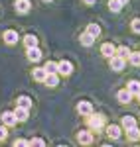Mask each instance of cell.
<instances>
[{
    "label": "cell",
    "mask_w": 140,
    "mask_h": 147,
    "mask_svg": "<svg viewBox=\"0 0 140 147\" xmlns=\"http://www.w3.org/2000/svg\"><path fill=\"white\" fill-rule=\"evenodd\" d=\"M120 125H122L124 129H130V127H134V125H136V120H134L132 116H124V118H122V122H120Z\"/></svg>",
    "instance_id": "obj_17"
},
{
    "label": "cell",
    "mask_w": 140,
    "mask_h": 147,
    "mask_svg": "<svg viewBox=\"0 0 140 147\" xmlns=\"http://www.w3.org/2000/svg\"><path fill=\"white\" fill-rule=\"evenodd\" d=\"M28 145H46V141H44V139H40V137H34V139H30V141H28Z\"/></svg>",
    "instance_id": "obj_28"
},
{
    "label": "cell",
    "mask_w": 140,
    "mask_h": 147,
    "mask_svg": "<svg viewBox=\"0 0 140 147\" xmlns=\"http://www.w3.org/2000/svg\"><path fill=\"white\" fill-rule=\"evenodd\" d=\"M120 2H122V4H128V2H130V0H120Z\"/></svg>",
    "instance_id": "obj_32"
},
{
    "label": "cell",
    "mask_w": 140,
    "mask_h": 147,
    "mask_svg": "<svg viewBox=\"0 0 140 147\" xmlns=\"http://www.w3.org/2000/svg\"><path fill=\"white\" fill-rule=\"evenodd\" d=\"M16 10L20 12V14H26V12L32 8V4H30V0H16Z\"/></svg>",
    "instance_id": "obj_12"
},
{
    "label": "cell",
    "mask_w": 140,
    "mask_h": 147,
    "mask_svg": "<svg viewBox=\"0 0 140 147\" xmlns=\"http://www.w3.org/2000/svg\"><path fill=\"white\" fill-rule=\"evenodd\" d=\"M115 55H118V57H122V59H128V55H130V49L126 45H120V47H117V53Z\"/></svg>",
    "instance_id": "obj_20"
},
{
    "label": "cell",
    "mask_w": 140,
    "mask_h": 147,
    "mask_svg": "<svg viewBox=\"0 0 140 147\" xmlns=\"http://www.w3.org/2000/svg\"><path fill=\"white\" fill-rule=\"evenodd\" d=\"M44 2H51V0H44Z\"/></svg>",
    "instance_id": "obj_34"
},
{
    "label": "cell",
    "mask_w": 140,
    "mask_h": 147,
    "mask_svg": "<svg viewBox=\"0 0 140 147\" xmlns=\"http://www.w3.org/2000/svg\"><path fill=\"white\" fill-rule=\"evenodd\" d=\"M130 28H132L134 34H140V18H134V20L130 22Z\"/></svg>",
    "instance_id": "obj_27"
},
{
    "label": "cell",
    "mask_w": 140,
    "mask_h": 147,
    "mask_svg": "<svg viewBox=\"0 0 140 147\" xmlns=\"http://www.w3.org/2000/svg\"><path fill=\"white\" fill-rule=\"evenodd\" d=\"M77 112L79 114H83V116H91V114H93V104H91V102H79V104H77Z\"/></svg>",
    "instance_id": "obj_3"
},
{
    "label": "cell",
    "mask_w": 140,
    "mask_h": 147,
    "mask_svg": "<svg viewBox=\"0 0 140 147\" xmlns=\"http://www.w3.org/2000/svg\"><path fill=\"white\" fill-rule=\"evenodd\" d=\"M126 88H128L132 94H138V92H140V82H138V80H130L128 84H126Z\"/></svg>",
    "instance_id": "obj_22"
},
{
    "label": "cell",
    "mask_w": 140,
    "mask_h": 147,
    "mask_svg": "<svg viewBox=\"0 0 140 147\" xmlns=\"http://www.w3.org/2000/svg\"><path fill=\"white\" fill-rule=\"evenodd\" d=\"M44 69H46L47 73H57V63H53V61H47Z\"/></svg>",
    "instance_id": "obj_26"
},
{
    "label": "cell",
    "mask_w": 140,
    "mask_h": 147,
    "mask_svg": "<svg viewBox=\"0 0 140 147\" xmlns=\"http://www.w3.org/2000/svg\"><path fill=\"white\" fill-rule=\"evenodd\" d=\"M128 61L132 63V65H134V67H140V51H138V53H132V51H130Z\"/></svg>",
    "instance_id": "obj_23"
},
{
    "label": "cell",
    "mask_w": 140,
    "mask_h": 147,
    "mask_svg": "<svg viewBox=\"0 0 140 147\" xmlns=\"http://www.w3.org/2000/svg\"><path fill=\"white\" fill-rule=\"evenodd\" d=\"M87 32H89V34L93 35L95 39H97V37L101 35V28H99L97 24H89V26H87Z\"/></svg>",
    "instance_id": "obj_19"
},
{
    "label": "cell",
    "mask_w": 140,
    "mask_h": 147,
    "mask_svg": "<svg viewBox=\"0 0 140 147\" xmlns=\"http://www.w3.org/2000/svg\"><path fill=\"white\" fill-rule=\"evenodd\" d=\"M126 134H128V137L132 139V141H134V139H138V137H140V129L136 127V125H134V127H130V129H126Z\"/></svg>",
    "instance_id": "obj_24"
},
{
    "label": "cell",
    "mask_w": 140,
    "mask_h": 147,
    "mask_svg": "<svg viewBox=\"0 0 140 147\" xmlns=\"http://www.w3.org/2000/svg\"><path fill=\"white\" fill-rule=\"evenodd\" d=\"M16 102H18V106H24V108H30V106H32V100H30L28 96H20Z\"/></svg>",
    "instance_id": "obj_25"
},
{
    "label": "cell",
    "mask_w": 140,
    "mask_h": 147,
    "mask_svg": "<svg viewBox=\"0 0 140 147\" xmlns=\"http://www.w3.org/2000/svg\"><path fill=\"white\" fill-rule=\"evenodd\" d=\"M14 114H16V120H18V122H26V120H28V116H30V108H24V106H16Z\"/></svg>",
    "instance_id": "obj_4"
},
{
    "label": "cell",
    "mask_w": 140,
    "mask_h": 147,
    "mask_svg": "<svg viewBox=\"0 0 140 147\" xmlns=\"http://www.w3.org/2000/svg\"><path fill=\"white\" fill-rule=\"evenodd\" d=\"M111 69L113 71H122L124 69V59L118 57V55H113L111 57Z\"/></svg>",
    "instance_id": "obj_7"
},
{
    "label": "cell",
    "mask_w": 140,
    "mask_h": 147,
    "mask_svg": "<svg viewBox=\"0 0 140 147\" xmlns=\"http://www.w3.org/2000/svg\"><path fill=\"white\" fill-rule=\"evenodd\" d=\"M24 43H26V47H34V45H38V37L32 35V34H28L24 37Z\"/></svg>",
    "instance_id": "obj_21"
},
{
    "label": "cell",
    "mask_w": 140,
    "mask_h": 147,
    "mask_svg": "<svg viewBox=\"0 0 140 147\" xmlns=\"http://www.w3.org/2000/svg\"><path fill=\"white\" fill-rule=\"evenodd\" d=\"M28 59H30V61H40V59H42V51L38 49V45L28 47Z\"/></svg>",
    "instance_id": "obj_13"
},
{
    "label": "cell",
    "mask_w": 140,
    "mask_h": 147,
    "mask_svg": "<svg viewBox=\"0 0 140 147\" xmlns=\"http://www.w3.org/2000/svg\"><path fill=\"white\" fill-rule=\"evenodd\" d=\"M16 114L14 112H4L2 114V124L6 125V127H10V125H16Z\"/></svg>",
    "instance_id": "obj_8"
},
{
    "label": "cell",
    "mask_w": 140,
    "mask_h": 147,
    "mask_svg": "<svg viewBox=\"0 0 140 147\" xmlns=\"http://www.w3.org/2000/svg\"><path fill=\"white\" fill-rule=\"evenodd\" d=\"M79 39H81V43H83L85 47H91V45L95 43V37H93L91 34H89V32H85V34H83L81 37H79Z\"/></svg>",
    "instance_id": "obj_16"
},
{
    "label": "cell",
    "mask_w": 140,
    "mask_h": 147,
    "mask_svg": "<svg viewBox=\"0 0 140 147\" xmlns=\"http://www.w3.org/2000/svg\"><path fill=\"white\" fill-rule=\"evenodd\" d=\"M136 96H138V100H140V92H138V94H136Z\"/></svg>",
    "instance_id": "obj_33"
},
{
    "label": "cell",
    "mask_w": 140,
    "mask_h": 147,
    "mask_svg": "<svg viewBox=\"0 0 140 147\" xmlns=\"http://www.w3.org/2000/svg\"><path fill=\"white\" fill-rule=\"evenodd\" d=\"M2 37H4V41H6L8 45H14V43L20 39V37H18V32H14V30H6Z\"/></svg>",
    "instance_id": "obj_6"
},
{
    "label": "cell",
    "mask_w": 140,
    "mask_h": 147,
    "mask_svg": "<svg viewBox=\"0 0 140 147\" xmlns=\"http://www.w3.org/2000/svg\"><path fill=\"white\" fill-rule=\"evenodd\" d=\"M46 75H47V71L46 69H34V73H32V77H34V80H38V82H44V79H46Z\"/></svg>",
    "instance_id": "obj_15"
},
{
    "label": "cell",
    "mask_w": 140,
    "mask_h": 147,
    "mask_svg": "<svg viewBox=\"0 0 140 147\" xmlns=\"http://www.w3.org/2000/svg\"><path fill=\"white\" fill-rule=\"evenodd\" d=\"M57 73L63 75V77H67V75L73 73V65H71L69 61H59L57 63Z\"/></svg>",
    "instance_id": "obj_2"
},
{
    "label": "cell",
    "mask_w": 140,
    "mask_h": 147,
    "mask_svg": "<svg viewBox=\"0 0 140 147\" xmlns=\"http://www.w3.org/2000/svg\"><path fill=\"white\" fill-rule=\"evenodd\" d=\"M14 145H28V141H26V139H16Z\"/></svg>",
    "instance_id": "obj_30"
},
{
    "label": "cell",
    "mask_w": 140,
    "mask_h": 147,
    "mask_svg": "<svg viewBox=\"0 0 140 147\" xmlns=\"http://www.w3.org/2000/svg\"><path fill=\"white\" fill-rule=\"evenodd\" d=\"M8 136V129H6V125H0V141H4Z\"/></svg>",
    "instance_id": "obj_29"
},
{
    "label": "cell",
    "mask_w": 140,
    "mask_h": 147,
    "mask_svg": "<svg viewBox=\"0 0 140 147\" xmlns=\"http://www.w3.org/2000/svg\"><path fill=\"white\" fill-rule=\"evenodd\" d=\"M44 82H46L49 88H53V86H57V82H59V77H57V73H47L46 75V79H44Z\"/></svg>",
    "instance_id": "obj_10"
},
{
    "label": "cell",
    "mask_w": 140,
    "mask_h": 147,
    "mask_svg": "<svg viewBox=\"0 0 140 147\" xmlns=\"http://www.w3.org/2000/svg\"><path fill=\"white\" fill-rule=\"evenodd\" d=\"M122 6H124V4H122L120 0H109V8H111V12H115V14L122 10Z\"/></svg>",
    "instance_id": "obj_18"
},
{
    "label": "cell",
    "mask_w": 140,
    "mask_h": 147,
    "mask_svg": "<svg viewBox=\"0 0 140 147\" xmlns=\"http://www.w3.org/2000/svg\"><path fill=\"white\" fill-rule=\"evenodd\" d=\"M87 124H89L91 129L99 131V129L105 125V116H103V114H91V116L87 118Z\"/></svg>",
    "instance_id": "obj_1"
},
{
    "label": "cell",
    "mask_w": 140,
    "mask_h": 147,
    "mask_svg": "<svg viewBox=\"0 0 140 147\" xmlns=\"http://www.w3.org/2000/svg\"><path fill=\"white\" fill-rule=\"evenodd\" d=\"M77 141L83 143V145H89V143L93 141V134H91V131H87V129H83V131L77 134Z\"/></svg>",
    "instance_id": "obj_5"
},
{
    "label": "cell",
    "mask_w": 140,
    "mask_h": 147,
    "mask_svg": "<svg viewBox=\"0 0 140 147\" xmlns=\"http://www.w3.org/2000/svg\"><path fill=\"white\" fill-rule=\"evenodd\" d=\"M132 92L128 90V88H124V90H118V94H117V98H118V102H122V104H128L130 100H132Z\"/></svg>",
    "instance_id": "obj_9"
},
{
    "label": "cell",
    "mask_w": 140,
    "mask_h": 147,
    "mask_svg": "<svg viewBox=\"0 0 140 147\" xmlns=\"http://www.w3.org/2000/svg\"><path fill=\"white\" fill-rule=\"evenodd\" d=\"M83 2H85V4H95L97 0H83Z\"/></svg>",
    "instance_id": "obj_31"
},
{
    "label": "cell",
    "mask_w": 140,
    "mask_h": 147,
    "mask_svg": "<svg viewBox=\"0 0 140 147\" xmlns=\"http://www.w3.org/2000/svg\"><path fill=\"white\" fill-rule=\"evenodd\" d=\"M101 53H103L105 57H109V59H111V57L117 53V47L113 45V43H103V45H101Z\"/></svg>",
    "instance_id": "obj_11"
},
{
    "label": "cell",
    "mask_w": 140,
    "mask_h": 147,
    "mask_svg": "<svg viewBox=\"0 0 140 147\" xmlns=\"http://www.w3.org/2000/svg\"><path fill=\"white\" fill-rule=\"evenodd\" d=\"M107 136L111 139H118L120 137V125H109L107 127Z\"/></svg>",
    "instance_id": "obj_14"
}]
</instances>
